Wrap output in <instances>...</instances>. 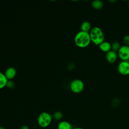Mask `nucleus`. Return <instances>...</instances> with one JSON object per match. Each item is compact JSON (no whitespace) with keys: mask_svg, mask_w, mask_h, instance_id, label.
<instances>
[{"mask_svg":"<svg viewBox=\"0 0 129 129\" xmlns=\"http://www.w3.org/2000/svg\"><path fill=\"white\" fill-rule=\"evenodd\" d=\"M91 42L96 45H99L104 41L105 36L101 29L98 27H93L89 32Z\"/></svg>","mask_w":129,"mask_h":129,"instance_id":"f257e3e1","label":"nucleus"},{"mask_svg":"<svg viewBox=\"0 0 129 129\" xmlns=\"http://www.w3.org/2000/svg\"><path fill=\"white\" fill-rule=\"evenodd\" d=\"M75 42L77 46L81 48L88 46L91 42L89 33L82 31L79 32L75 37Z\"/></svg>","mask_w":129,"mask_h":129,"instance_id":"f03ea898","label":"nucleus"},{"mask_svg":"<svg viewBox=\"0 0 129 129\" xmlns=\"http://www.w3.org/2000/svg\"><path fill=\"white\" fill-rule=\"evenodd\" d=\"M52 119V117L49 113L43 112L41 113L37 119L38 124L42 128H46L51 123Z\"/></svg>","mask_w":129,"mask_h":129,"instance_id":"7ed1b4c3","label":"nucleus"},{"mask_svg":"<svg viewBox=\"0 0 129 129\" xmlns=\"http://www.w3.org/2000/svg\"><path fill=\"white\" fill-rule=\"evenodd\" d=\"M70 88L74 93H80L82 92L84 89V84L83 81L80 79H75L71 82Z\"/></svg>","mask_w":129,"mask_h":129,"instance_id":"20e7f679","label":"nucleus"},{"mask_svg":"<svg viewBox=\"0 0 129 129\" xmlns=\"http://www.w3.org/2000/svg\"><path fill=\"white\" fill-rule=\"evenodd\" d=\"M118 57L122 61L129 60V46L122 45L117 52Z\"/></svg>","mask_w":129,"mask_h":129,"instance_id":"39448f33","label":"nucleus"},{"mask_svg":"<svg viewBox=\"0 0 129 129\" xmlns=\"http://www.w3.org/2000/svg\"><path fill=\"white\" fill-rule=\"evenodd\" d=\"M118 73L124 76L129 75V61H121L117 66Z\"/></svg>","mask_w":129,"mask_h":129,"instance_id":"423d86ee","label":"nucleus"},{"mask_svg":"<svg viewBox=\"0 0 129 129\" xmlns=\"http://www.w3.org/2000/svg\"><path fill=\"white\" fill-rule=\"evenodd\" d=\"M118 55L116 52L113 51L112 50H110L109 51L106 53V59L107 62L110 63H114L117 60Z\"/></svg>","mask_w":129,"mask_h":129,"instance_id":"0eeeda50","label":"nucleus"},{"mask_svg":"<svg viewBox=\"0 0 129 129\" xmlns=\"http://www.w3.org/2000/svg\"><path fill=\"white\" fill-rule=\"evenodd\" d=\"M16 75V70L13 67H10L7 69L5 75L7 79H13Z\"/></svg>","mask_w":129,"mask_h":129,"instance_id":"6e6552de","label":"nucleus"},{"mask_svg":"<svg viewBox=\"0 0 129 129\" xmlns=\"http://www.w3.org/2000/svg\"><path fill=\"white\" fill-rule=\"evenodd\" d=\"M99 47L102 51L106 53L111 50V44L107 41H104L103 42H102L99 45Z\"/></svg>","mask_w":129,"mask_h":129,"instance_id":"1a4fd4ad","label":"nucleus"},{"mask_svg":"<svg viewBox=\"0 0 129 129\" xmlns=\"http://www.w3.org/2000/svg\"><path fill=\"white\" fill-rule=\"evenodd\" d=\"M58 129H73V126L71 123L67 121H60L58 125Z\"/></svg>","mask_w":129,"mask_h":129,"instance_id":"9d476101","label":"nucleus"},{"mask_svg":"<svg viewBox=\"0 0 129 129\" xmlns=\"http://www.w3.org/2000/svg\"><path fill=\"white\" fill-rule=\"evenodd\" d=\"M81 31L89 33L91 28V25L88 21H85L83 22L81 25Z\"/></svg>","mask_w":129,"mask_h":129,"instance_id":"9b49d317","label":"nucleus"},{"mask_svg":"<svg viewBox=\"0 0 129 129\" xmlns=\"http://www.w3.org/2000/svg\"><path fill=\"white\" fill-rule=\"evenodd\" d=\"M92 7L96 10H100L102 8L103 4L102 1L100 0H95L92 2Z\"/></svg>","mask_w":129,"mask_h":129,"instance_id":"f8f14e48","label":"nucleus"},{"mask_svg":"<svg viewBox=\"0 0 129 129\" xmlns=\"http://www.w3.org/2000/svg\"><path fill=\"white\" fill-rule=\"evenodd\" d=\"M8 82V79L5 74L0 72V89L6 86Z\"/></svg>","mask_w":129,"mask_h":129,"instance_id":"ddd939ff","label":"nucleus"},{"mask_svg":"<svg viewBox=\"0 0 129 129\" xmlns=\"http://www.w3.org/2000/svg\"><path fill=\"white\" fill-rule=\"evenodd\" d=\"M111 50L115 52L116 51L117 52L119 49L120 47H121L120 44L118 41L113 42L112 44H111Z\"/></svg>","mask_w":129,"mask_h":129,"instance_id":"4468645a","label":"nucleus"},{"mask_svg":"<svg viewBox=\"0 0 129 129\" xmlns=\"http://www.w3.org/2000/svg\"><path fill=\"white\" fill-rule=\"evenodd\" d=\"M62 116H63V114L62 112L58 111H56L53 113L52 117L55 120H60L62 118Z\"/></svg>","mask_w":129,"mask_h":129,"instance_id":"2eb2a0df","label":"nucleus"},{"mask_svg":"<svg viewBox=\"0 0 129 129\" xmlns=\"http://www.w3.org/2000/svg\"><path fill=\"white\" fill-rule=\"evenodd\" d=\"M123 41L125 45L129 46V35H127L123 37Z\"/></svg>","mask_w":129,"mask_h":129,"instance_id":"dca6fc26","label":"nucleus"},{"mask_svg":"<svg viewBox=\"0 0 129 129\" xmlns=\"http://www.w3.org/2000/svg\"><path fill=\"white\" fill-rule=\"evenodd\" d=\"M6 86L8 88H13L14 87L15 84H14V83L12 81H8L7 83L6 84Z\"/></svg>","mask_w":129,"mask_h":129,"instance_id":"f3484780","label":"nucleus"},{"mask_svg":"<svg viewBox=\"0 0 129 129\" xmlns=\"http://www.w3.org/2000/svg\"><path fill=\"white\" fill-rule=\"evenodd\" d=\"M21 129H29V128L27 125H24L21 127Z\"/></svg>","mask_w":129,"mask_h":129,"instance_id":"a211bd4d","label":"nucleus"},{"mask_svg":"<svg viewBox=\"0 0 129 129\" xmlns=\"http://www.w3.org/2000/svg\"><path fill=\"white\" fill-rule=\"evenodd\" d=\"M73 129H84V128H82L81 127H75V128H74Z\"/></svg>","mask_w":129,"mask_h":129,"instance_id":"6ab92c4d","label":"nucleus"},{"mask_svg":"<svg viewBox=\"0 0 129 129\" xmlns=\"http://www.w3.org/2000/svg\"><path fill=\"white\" fill-rule=\"evenodd\" d=\"M0 129H5V128H4V127H3L2 126H0Z\"/></svg>","mask_w":129,"mask_h":129,"instance_id":"aec40b11","label":"nucleus"}]
</instances>
